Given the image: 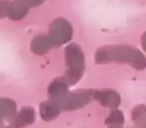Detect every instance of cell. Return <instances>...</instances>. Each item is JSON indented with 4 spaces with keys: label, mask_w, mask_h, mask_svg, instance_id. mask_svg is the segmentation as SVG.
I'll return each instance as SVG.
<instances>
[{
    "label": "cell",
    "mask_w": 146,
    "mask_h": 128,
    "mask_svg": "<svg viewBox=\"0 0 146 128\" xmlns=\"http://www.w3.org/2000/svg\"><path fill=\"white\" fill-rule=\"evenodd\" d=\"M52 45L53 44L51 42V40L43 38V37H38V38L34 39L32 41L31 49L36 54H44V53H46L51 48Z\"/></svg>",
    "instance_id": "cell-7"
},
{
    "label": "cell",
    "mask_w": 146,
    "mask_h": 128,
    "mask_svg": "<svg viewBox=\"0 0 146 128\" xmlns=\"http://www.w3.org/2000/svg\"><path fill=\"white\" fill-rule=\"evenodd\" d=\"M111 128H120V125H112Z\"/></svg>",
    "instance_id": "cell-13"
},
{
    "label": "cell",
    "mask_w": 146,
    "mask_h": 128,
    "mask_svg": "<svg viewBox=\"0 0 146 128\" xmlns=\"http://www.w3.org/2000/svg\"><path fill=\"white\" fill-rule=\"evenodd\" d=\"M94 97L97 98L102 105L108 107H116L120 102V97L115 91H97L94 94Z\"/></svg>",
    "instance_id": "cell-5"
},
{
    "label": "cell",
    "mask_w": 146,
    "mask_h": 128,
    "mask_svg": "<svg viewBox=\"0 0 146 128\" xmlns=\"http://www.w3.org/2000/svg\"><path fill=\"white\" fill-rule=\"evenodd\" d=\"M146 118V107L140 106L133 111V119L135 122H142Z\"/></svg>",
    "instance_id": "cell-10"
},
{
    "label": "cell",
    "mask_w": 146,
    "mask_h": 128,
    "mask_svg": "<svg viewBox=\"0 0 146 128\" xmlns=\"http://www.w3.org/2000/svg\"><path fill=\"white\" fill-rule=\"evenodd\" d=\"M33 120H34V111L32 108L26 107L21 110V112L15 119V126L17 128L23 127V126L29 125L30 123H32Z\"/></svg>",
    "instance_id": "cell-6"
},
{
    "label": "cell",
    "mask_w": 146,
    "mask_h": 128,
    "mask_svg": "<svg viewBox=\"0 0 146 128\" xmlns=\"http://www.w3.org/2000/svg\"><path fill=\"white\" fill-rule=\"evenodd\" d=\"M59 113L57 104L54 102H44L41 106V116L45 120H51Z\"/></svg>",
    "instance_id": "cell-8"
},
{
    "label": "cell",
    "mask_w": 146,
    "mask_h": 128,
    "mask_svg": "<svg viewBox=\"0 0 146 128\" xmlns=\"http://www.w3.org/2000/svg\"><path fill=\"white\" fill-rule=\"evenodd\" d=\"M66 63L68 71L66 73V82L74 84L83 73L84 56L81 49L76 44H71L66 49Z\"/></svg>",
    "instance_id": "cell-2"
},
{
    "label": "cell",
    "mask_w": 146,
    "mask_h": 128,
    "mask_svg": "<svg viewBox=\"0 0 146 128\" xmlns=\"http://www.w3.org/2000/svg\"><path fill=\"white\" fill-rule=\"evenodd\" d=\"M142 46H143L144 50L146 51V33L143 35V37H142Z\"/></svg>",
    "instance_id": "cell-12"
},
{
    "label": "cell",
    "mask_w": 146,
    "mask_h": 128,
    "mask_svg": "<svg viewBox=\"0 0 146 128\" xmlns=\"http://www.w3.org/2000/svg\"><path fill=\"white\" fill-rule=\"evenodd\" d=\"M123 120L124 117L120 111H113L108 118V122L111 123L112 125H121Z\"/></svg>",
    "instance_id": "cell-11"
},
{
    "label": "cell",
    "mask_w": 146,
    "mask_h": 128,
    "mask_svg": "<svg viewBox=\"0 0 146 128\" xmlns=\"http://www.w3.org/2000/svg\"><path fill=\"white\" fill-rule=\"evenodd\" d=\"M49 95L51 96L54 103H58L67 93H68V86L64 79H56L49 86Z\"/></svg>",
    "instance_id": "cell-4"
},
{
    "label": "cell",
    "mask_w": 146,
    "mask_h": 128,
    "mask_svg": "<svg viewBox=\"0 0 146 128\" xmlns=\"http://www.w3.org/2000/svg\"><path fill=\"white\" fill-rule=\"evenodd\" d=\"M16 106L10 99H0V120L2 117H9L14 113Z\"/></svg>",
    "instance_id": "cell-9"
},
{
    "label": "cell",
    "mask_w": 146,
    "mask_h": 128,
    "mask_svg": "<svg viewBox=\"0 0 146 128\" xmlns=\"http://www.w3.org/2000/svg\"><path fill=\"white\" fill-rule=\"evenodd\" d=\"M97 63L125 62L136 69H143L146 66V59L138 50L128 46H106L96 52Z\"/></svg>",
    "instance_id": "cell-1"
},
{
    "label": "cell",
    "mask_w": 146,
    "mask_h": 128,
    "mask_svg": "<svg viewBox=\"0 0 146 128\" xmlns=\"http://www.w3.org/2000/svg\"><path fill=\"white\" fill-rule=\"evenodd\" d=\"M89 98L90 95L87 91H77L73 93H67L57 104L65 110H73L82 107L88 103Z\"/></svg>",
    "instance_id": "cell-3"
},
{
    "label": "cell",
    "mask_w": 146,
    "mask_h": 128,
    "mask_svg": "<svg viewBox=\"0 0 146 128\" xmlns=\"http://www.w3.org/2000/svg\"><path fill=\"white\" fill-rule=\"evenodd\" d=\"M0 128H8V127H5V126H2L1 124H0Z\"/></svg>",
    "instance_id": "cell-14"
}]
</instances>
